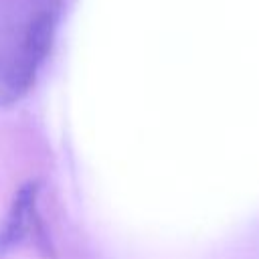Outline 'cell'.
Segmentation results:
<instances>
[{"mask_svg":"<svg viewBox=\"0 0 259 259\" xmlns=\"http://www.w3.org/2000/svg\"><path fill=\"white\" fill-rule=\"evenodd\" d=\"M38 182H26L16 192L0 225V255L20 245H32L40 253L51 255V241L38 210Z\"/></svg>","mask_w":259,"mask_h":259,"instance_id":"cell-2","label":"cell"},{"mask_svg":"<svg viewBox=\"0 0 259 259\" xmlns=\"http://www.w3.org/2000/svg\"><path fill=\"white\" fill-rule=\"evenodd\" d=\"M63 0H0V107L34 87L53 49Z\"/></svg>","mask_w":259,"mask_h":259,"instance_id":"cell-1","label":"cell"}]
</instances>
